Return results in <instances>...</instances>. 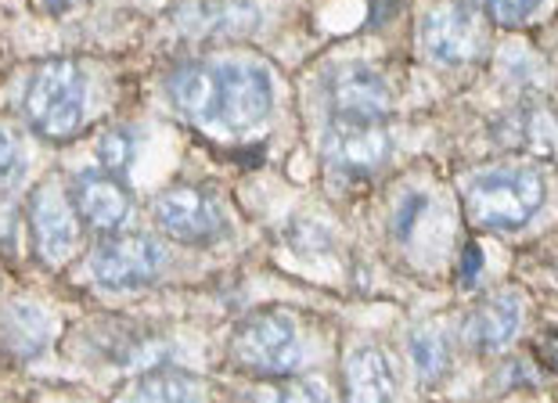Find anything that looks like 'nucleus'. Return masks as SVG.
Segmentation results:
<instances>
[{
    "label": "nucleus",
    "instance_id": "nucleus-1",
    "mask_svg": "<svg viewBox=\"0 0 558 403\" xmlns=\"http://www.w3.org/2000/svg\"><path fill=\"white\" fill-rule=\"evenodd\" d=\"M166 94L187 120L228 134H245L275 109V80L267 69L234 58L184 62L166 80Z\"/></svg>",
    "mask_w": 558,
    "mask_h": 403
},
{
    "label": "nucleus",
    "instance_id": "nucleus-2",
    "mask_svg": "<svg viewBox=\"0 0 558 403\" xmlns=\"http://www.w3.org/2000/svg\"><path fill=\"white\" fill-rule=\"evenodd\" d=\"M83 112H87V80L76 62L51 58L33 69L26 90H22V115L33 126V134L51 145H65L80 134Z\"/></svg>",
    "mask_w": 558,
    "mask_h": 403
},
{
    "label": "nucleus",
    "instance_id": "nucleus-3",
    "mask_svg": "<svg viewBox=\"0 0 558 403\" xmlns=\"http://www.w3.org/2000/svg\"><path fill=\"white\" fill-rule=\"evenodd\" d=\"M469 217L480 228L515 231L544 206V176L533 166H497L469 184Z\"/></svg>",
    "mask_w": 558,
    "mask_h": 403
},
{
    "label": "nucleus",
    "instance_id": "nucleus-4",
    "mask_svg": "<svg viewBox=\"0 0 558 403\" xmlns=\"http://www.w3.org/2000/svg\"><path fill=\"white\" fill-rule=\"evenodd\" d=\"M231 350H234V361H239L245 371L267 375V378L292 375L306 357L300 328L281 310H264L242 321V328L234 331Z\"/></svg>",
    "mask_w": 558,
    "mask_h": 403
},
{
    "label": "nucleus",
    "instance_id": "nucleus-5",
    "mask_svg": "<svg viewBox=\"0 0 558 403\" xmlns=\"http://www.w3.org/2000/svg\"><path fill=\"white\" fill-rule=\"evenodd\" d=\"M166 264H170L166 245L148 239V234H109L90 253L94 281L112 292H130L141 289V284H151L166 270Z\"/></svg>",
    "mask_w": 558,
    "mask_h": 403
},
{
    "label": "nucleus",
    "instance_id": "nucleus-6",
    "mask_svg": "<svg viewBox=\"0 0 558 403\" xmlns=\"http://www.w3.org/2000/svg\"><path fill=\"white\" fill-rule=\"evenodd\" d=\"M486 22L472 4L444 0L422 19V47L439 65H469L486 54Z\"/></svg>",
    "mask_w": 558,
    "mask_h": 403
},
{
    "label": "nucleus",
    "instance_id": "nucleus-7",
    "mask_svg": "<svg viewBox=\"0 0 558 403\" xmlns=\"http://www.w3.org/2000/svg\"><path fill=\"white\" fill-rule=\"evenodd\" d=\"M151 217L170 239L184 245H209L228 231L220 202L192 184H177L151 202Z\"/></svg>",
    "mask_w": 558,
    "mask_h": 403
},
{
    "label": "nucleus",
    "instance_id": "nucleus-8",
    "mask_svg": "<svg viewBox=\"0 0 558 403\" xmlns=\"http://www.w3.org/2000/svg\"><path fill=\"white\" fill-rule=\"evenodd\" d=\"M29 231L37 259L47 267H62L76 253L80 242V217L62 198L54 184H40L29 198Z\"/></svg>",
    "mask_w": 558,
    "mask_h": 403
},
{
    "label": "nucleus",
    "instance_id": "nucleus-9",
    "mask_svg": "<svg viewBox=\"0 0 558 403\" xmlns=\"http://www.w3.org/2000/svg\"><path fill=\"white\" fill-rule=\"evenodd\" d=\"M389 151H393V141L383 123L331 120L325 134V159L342 176H372L389 162Z\"/></svg>",
    "mask_w": 558,
    "mask_h": 403
},
{
    "label": "nucleus",
    "instance_id": "nucleus-10",
    "mask_svg": "<svg viewBox=\"0 0 558 403\" xmlns=\"http://www.w3.org/2000/svg\"><path fill=\"white\" fill-rule=\"evenodd\" d=\"M328 105L336 120L347 123H383L393 94L389 83L367 65H342L328 80Z\"/></svg>",
    "mask_w": 558,
    "mask_h": 403
},
{
    "label": "nucleus",
    "instance_id": "nucleus-11",
    "mask_svg": "<svg viewBox=\"0 0 558 403\" xmlns=\"http://www.w3.org/2000/svg\"><path fill=\"white\" fill-rule=\"evenodd\" d=\"M69 206L94 231H116L130 217V192L116 173L83 170L69 181Z\"/></svg>",
    "mask_w": 558,
    "mask_h": 403
},
{
    "label": "nucleus",
    "instance_id": "nucleus-12",
    "mask_svg": "<svg viewBox=\"0 0 558 403\" xmlns=\"http://www.w3.org/2000/svg\"><path fill=\"white\" fill-rule=\"evenodd\" d=\"M187 37H245L259 26V8L253 0H195L177 15Z\"/></svg>",
    "mask_w": 558,
    "mask_h": 403
},
{
    "label": "nucleus",
    "instance_id": "nucleus-13",
    "mask_svg": "<svg viewBox=\"0 0 558 403\" xmlns=\"http://www.w3.org/2000/svg\"><path fill=\"white\" fill-rule=\"evenodd\" d=\"M522 328V300L515 292H501L476 306L465 325V342L476 353H501Z\"/></svg>",
    "mask_w": 558,
    "mask_h": 403
},
{
    "label": "nucleus",
    "instance_id": "nucleus-14",
    "mask_svg": "<svg viewBox=\"0 0 558 403\" xmlns=\"http://www.w3.org/2000/svg\"><path fill=\"white\" fill-rule=\"evenodd\" d=\"M47 339H51V317L37 303H8L0 310V350L19 361L40 357Z\"/></svg>",
    "mask_w": 558,
    "mask_h": 403
},
{
    "label": "nucleus",
    "instance_id": "nucleus-15",
    "mask_svg": "<svg viewBox=\"0 0 558 403\" xmlns=\"http://www.w3.org/2000/svg\"><path fill=\"white\" fill-rule=\"evenodd\" d=\"M397 378L389 361L375 346L350 353L347 361V403H393Z\"/></svg>",
    "mask_w": 558,
    "mask_h": 403
},
{
    "label": "nucleus",
    "instance_id": "nucleus-16",
    "mask_svg": "<svg viewBox=\"0 0 558 403\" xmlns=\"http://www.w3.org/2000/svg\"><path fill=\"white\" fill-rule=\"evenodd\" d=\"M116 403H202V382L177 367H151L134 378Z\"/></svg>",
    "mask_w": 558,
    "mask_h": 403
},
{
    "label": "nucleus",
    "instance_id": "nucleus-17",
    "mask_svg": "<svg viewBox=\"0 0 558 403\" xmlns=\"http://www.w3.org/2000/svg\"><path fill=\"white\" fill-rule=\"evenodd\" d=\"M408 353H411V364H414V375L422 378H436L439 371L447 367V339L444 331L433 328V325H422L411 331V342H408Z\"/></svg>",
    "mask_w": 558,
    "mask_h": 403
},
{
    "label": "nucleus",
    "instance_id": "nucleus-18",
    "mask_svg": "<svg viewBox=\"0 0 558 403\" xmlns=\"http://www.w3.org/2000/svg\"><path fill=\"white\" fill-rule=\"evenodd\" d=\"M98 162H101V170L105 173H126L130 170V162H134V151H137V141L134 134H130L126 126H109V130H101V137H98Z\"/></svg>",
    "mask_w": 558,
    "mask_h": 403
},
{
    "label": "nucleus",
    "instance_id": "nucleus-19",
    "mask_svg": "<svg viewBox=\"0 0 558 403\" xmlns=\"http://www.w3.org/2000/svg\"><path fill=\"white\" fill-rule=\"evenodd\" d=\"M26 145L15 126H0V195L22 184L26 176Z\"/></svg>",
    "mask_w": 558,
    "mask_h": 403
},
{
    "label": "nucleus",
    "instance_id": "nucleus-20",
    "mask_svg": "<svg viewBox=\"0 0 558 403\" xmlns=\"http://www.w3.org/2000/svg\"><path fill=\"white\" fill-rule=\"evenodd\" d=\"M275 403H331V393L317 378H292L278 389Z\"/></svg>",
    "mask_w": 558,
    "mask_h": 403
},
{
    "label": "nucleus",
    "instance_id": "nucleus-21",
    "mask_svg": "<svg viewBox=\"0 0 558 403\" xmlns=\"http://www.w3.org/2000/svg\"><path fill=\"white\" fill-rule=\"evenodd\" d=\"M483 8L497 22H505V26H519V22H526L541 8V0H483Z\"/></svg>",
    "mask_w": 558,
    "mask_h": 403
},
{
    "label": "nucleus",
    "instance_id": "nucleus-22",
    "mask_svg": "<svg viewBox=\"0 0 558 403\" xmlns=\"http://www.w3.org/2000/svg\"><path fill=\"white\" fill-rule=\"evenodd\" d=\"M425 209H429V198L425 195H408L397 206V217H393V231L400 234L403 242L411 239L414 234V228H418V220L425 217Z\"/></svg>",
    "mask_w": 558,
    "mask_h": 403
},
{
    "label": "nucleus",
    "instance_id": "nucleus-23",
    "mask_svg": "<svg viewBox=\"0 0 558 403\" xmlns=\"http://www.w3.org/2000/svg\"><path fill=\"white\" fill-rule=\"evenodd\" d=\"M480 267H483V253H480V245H465V259H461V274H465V281H476Z\"/></svg>",
    "mask_w": 558,
    "mask_h": 403
},
{
    "label": "nucleus",
    "instance_id": "nucleus-24",
    "mask_svg": "<svg viewBox=\"0 0 558 403\" xmlns=\"http://www.w3.org/2000/svg\"><path fill=\"white\" fill-rule=\"evenodd\" d=\"M73 4H76V0H44V8L54 11V15H62V11H69Z\"/></svg>",
    "mask_w": 558,
    "mask_h": 403
}]
</instances>
